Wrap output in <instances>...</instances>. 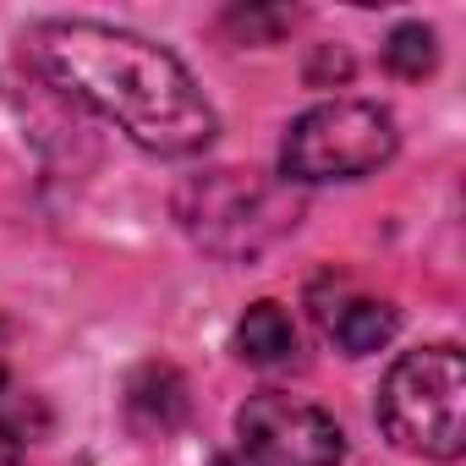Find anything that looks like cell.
<instances>
[{"label": "cell", "mask_w": 466, "mask_h": 466, "mask_svg": "<svg viewBox=\"0 0 466 466\" xmlns=\"http://www.w3.org/2000/svg\"><path fill=\"white\" fill-rule=\"evenodd\" d=\"M208 466H253V461H248V455H214Z\"/></svg>", "instance_id": "obj_13"}, {"label": "cell", "mask_w": 466, "mask_h": 466, "mask_svg": "<svg viewBox=\"0 0 466 466\" xmlns=\"http://www.w3.org/2000/svg\"><path fill=\"white\" fill-rule=\"evenodd\" d=\"M28 56L66 99L105 116L148 154H165V159L203 154L219 132L198 77L165 45L132 28H110L88 17L39 23L28 34Z\"/></svg>", "instance_id": "obj_1"}, {"label": "cell", "mask_w": 466, "mask_h": 466, "mask_svg": "<svg viewBox=\"0 0 466 466\" xmlns=\"http://www.w3.org/2000/svg\"><path fill=\"white\" fill-rule=\"evenodd\" d=\"M237 439L253 466H340L346 455L340 422L313 400H297L280 390L248 395V406L237 411Z\"/></svg>", "instance_id": "obj_5"}, {"label": "cell", "mask_w": 466, "mask_h": 466, "mask_svg": "<svg viewBox=\"0 0 466 466\" xmlns=\"http://www.w3.org/2000/svg\"><path fill=\"white\" fill-rule=\"evenodd\" d=\"M0 466H23V433L12 422H0Z\"/></svg>", "instance_id": "obj_12"}, {"label": "cell", "mask_w": 466, "mask_h": 466, "mask_svg": "<svg viewBox=\"0 0 466 466\" xmlns=\"http://www.w3.org/2000/svg\"><path fill=\"white\" fill-rule=\"evenodd\" d=\"M466 362L455 346H417L390 362L379 384L384 433L428 461H455L466 444Z\"/></svg>", "instance_id": "obj_3"}, {"label": "cell", "mask_w": 466, "mask_h": 466, "mask_svg": "<svg viewBox=\"0 0 466 466\" xmlns=\"http://www.w3.org/2000/svg\"><path fill=\"white\" fill-rule=\"evenodd\" d=\"M176 219L203 253L248 264L302 225V187L269 170L214 165L176 187Z\"/></svg>", "instance_id": "obj_2"}, {"label": "cell", "mask_w": 466, "mask_h": 466, "mask_svg": "<svg viewBox=\"0 0 466 466\" xmlns=\"http://www.w3.org/2000/svg\"><path fill=\"white\" fill-rule=\"evenodd\" d=\"M237 357L253 368H286L297 357V324L280 302H253L237 324Z\"/></svg>", "instance_id": "obj_8"}, {"label": "cell", "mask_w": 466, "mask_h": 466, "mask_svg": "<svg viewBox=\"0 0 466 466\" xmlns=\"http://www.w3.org/2000/svg\"><path fill=\"white\" fill-rule=\"evenodd\" d=\"M400 132L395 116L373 99H329L308 116L291 121L280 143V176L291 187H319V181H357L373 176L395 159Z\"/></svg>", "instance_id": "obj_4"}, {"label": "cell", "mask_w": 466, "mask_h": 466, "mask_svg": "<svg viewBox=\"0 0 466 466\" xmlns=\"http://www.w3.org/2000/svg\"><path fill=\"white\" fill-rule=\"evenodd\" d=\"M0 422H12L23 439H28V433L45 422V417H39V406H34V395H23V390L6 379V373H0Z\"/></svg>", "instance_id": "obj_10"}, {"label": "cell", "mask_w": 466, "mask_h": 466, "mask_svg": "<svg viewBox=\"0 0 466 466\" xmlns=\"http://www.w3.org/2000/svg\"><path fill=\"white\" fill-rule=\"evenodd\" d=\"M384 66L406 83H422L433 66H439V45H433V28L422 23H400L390 39H384Z\"/></svg>", "instance_id": "obj_9"}, {"label": "cell", "mask_w": 466, "mask_h": 466, "mask_svg": "<svg viewBox=\"0 0 466 466\" xmlns=\"http://www.w3.org/2000/svg\"><path fill=\"white\" fill-rule=\"evenodd\" d=\"M324 319V335L346 351V357H373L395 340L400 329V313L384 302V297H346V302H329L319 308Z\"/></svg>", "instance_id": "obj_7"}, {"label": "cell", "mask_w": 466, "mask_h": 466, "mask_svg": "<svg viewBox=\"0 0 466 466\" xmlns=\"http://www.w3.org/2000/svg\"><path fill=\"white\" fill-rule=\"evenodd\" d=\"M225 28H237L242 39H253V34H280V28H291V12H230L225 17Z\"/></svg>", "instance_id": "obj_11"}, {"label": "cell", "mask_w": 466, "mask_h": 466, "mask_svg": "<svg viewBox=\"0 0 466 466\" xmlns=\"http://www.w3.org/2000/svg\"><path fill=\"white\" fill-rule=\"evenodd\" d=\"M187 379L170 368V362H143L132 379H127V417L137 433H176L187 422Z\"/></svg>", "instance_id": "obj_6"}]
</instances>
